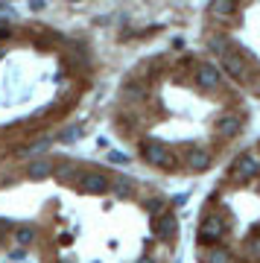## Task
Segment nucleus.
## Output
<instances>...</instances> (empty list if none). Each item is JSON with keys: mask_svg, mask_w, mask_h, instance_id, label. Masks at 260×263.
<instances>
[{"mask_svg": "<svg viewBox=\"0 0 260 263\" xmlns=\"http://www.w3.org/2000/svg\"><path fill=\"white\" fill-rule=\"evenodd\" d=\"M257 94H260V85H257Z\"/></svg>", "mask_w": 260, "mask_h": 263, "instance_id": "obj_20", "label": "nucleus"}, {"mask_svg": "<svg viewBox=\"0 0 260 263\" xmlns=\"http://www.w3.org/2000/svg\"><path fill=\"white\" fill-rule=\"evenodd\" d=\"M129 187H132V184H129V181H117V184H114V190H117V193H120V196H123V193H129Z\"/></svg>", "mask_w": 260, "mask_h": 263, "instance_id": "obj_17", "label": "nucleus"}, {"mask_svg": "<svg viewBox=\"0 0 260 263\" xmlns=\"http://www.w3.org/2000/svg\"><path fill=\"white\" fill-rule=\"evenodd\" d=\"M3 35H9V27H3V24H0V38Z\"/></svg>", "mask_w": 260, "mask_h": 263, "instance_id": "obj_19", "label": "nucleus"}, {"mask_svg": "<svg viewBox=\"0 0 260 263\" xmlns=\"http://www.w3.org/2000/svg\"><path fill=\"white\" fill-rule=\"evenodd\" d=\"M243 129V120L237 114H225L222 120H216V135L219 138H234V135H240Z\"/></svg>", "mask_w": 260, "mask_h": 263, "instance_id": "obj_5", "label": "nucleus"}, {"mask_svg": "<svg viewBox=\"0 0 260 263\" xmlns=\"http://www.w3.org/2000/svg\"><path fill=\"white\" fill-rule=\"evenodd\" d=\"M15 240H18L21 246H27V243H32V231H29V228H21L18 234H15Z\"/></svg>", "mask_w": 260, "mask_h": 263, "instance_id": "obj_13", "label": "nucleus"}, {"mask_svg": "<svg viewBox=\"0 0 260 263\" xmlns=\"http://www.w3.org/2000/svg\"><path fill=\"white\" fill-rule=\"evenodd\" d=\"M219 70H225V73L234 76V79H240V73H243L240 56H237V53H231V50H225V53H222V67H219Z\"/></svg>", "mask_w": 260, "mask_h": 263, "instance_id": "obj_7", "label": "nucleus"}, {"mask_svg": "<svg viewBox=\"0 0 260 263\" xmlns=\"http://www.w3.org/2000/svg\"><path fill=\"white\" fill-rule=\"evenodd\" d=\"M155 234L161 237V240H173V237L178 234V222L173 214H164V219H161L158 226H155Z\"/></svg>", "mask_w": 260, "mask_h": 263, "instance_id": "obj_8", "label": "nucleus"}, {"mask_svg": "<svg viewBox=\"0 0 260 263\" xmlns=\"http://www.w3.org/2000/svg\"><path fill=\"white\" fill-rule=\"evenodd\" d=\"M108 161H114V164H126V161H129V155H126V152H112V155H108Z\"/></svg>", "mask_w": 260, "mask_h": 263, "instance_id": "obj_14", "label": "nucleus"}, {"mask_svg": "<svg viewBox=\"0 0 260 263\" xmlns=\"http://www.w3.org/2000/svg\"><path fill=\"white\" fill-rule=\"evenodd\" d=\"M219 82H222V70L216 65H199L196 67V85H199V88L214 91V88H219Z\"/></svg>", "mask_w": 260, "mask_h": 263, "instance_id": "obj_2", "label": "nucleus"}, {"mask_svg": "<svg viewBox=\"0 0 260 263\" xmlns=\"http://www.w3.org/2000/svg\"><path fill=\"white\" fill-rule=\"evenodd\" d=\"M41 149H47V141H38L35 146H29V149H24V155H35V152H41Z\"/></svg>", "mask_w": 260, "mask_h": 263, "instance_id": "obj_16", "label": "nucleus"}, {"mask_svg": "<svg viewBox=\"0 0 260 263\" xmlns=\"http://www.w3.org/2000/svg\"><path fill=\"white\" fill-rule=\"evenodd\" d=\"M140 152H143V158H146L152 167H164L167 170L170 164H173V155H170V149L161 141H146Z\"/></svg>", "mask_w": 260, "mask_h": 263, "instance_id": "obj_1", "label": "nucleus"}, {"mask_svg": "<svg viewBox=\"0 0 260 263\" xmlns=\"http://www.w3.org/2000/svg\"><path fill=\"white\" fill-rule=\"evenodd\" d=\"M225 234V222L219 219L216 214H211L208 219L202 222V228H199V240H202L205 246H211V243H216L219 237Z\"/></svg>", "mask_w": 260, "mask_h": 263, "instance_id": "obj_3", "label": "nucleus"}, {"mask_svg": "<svg viewBox=\"0 0 260 263\" xmlns=\"http://www.w3.org/2000/svg\"><path fill=\"white\" fill-rule=\"evenodd\" d=\"M211 15H214L216 21H225L234 15V0H214L211 3Z\"/></svg>", "mask_w": 260, "mask_h": 263, "instance_id": "obj_10", "label": "nucleus"}, {"mask_svg": "<svg viewBox=\"0 0 260 263\" xmlns=\"http://www.w3.org/2000/svg\"><path fill=\"white\" fill-rule=\"evenodd\" d=\"M53 173V164L50 161H35V164H29V179H47Z\"/></svg>", "mask_w": 260, "mask_h": 263, "instance_id": "obj_11", "label": "nucleus"}, {"mask_svg": "<svg viewBox=\"0 0 260 263\" xmlns=\"http://www.w3.org/2000/svg\"><path fill=\"white\" fill-rule=\"evenodd\" d=\"M211 47L219 50V53H225V47H231V41H228L225 35H214V38H211Z\"/></svg>", "mask_w": 260, "mask_h": 263, "instance_id": "obj_12", "label": "nucleus"}, {"mask_svg": "<svg viewBox=\"0 0 260 263\" xmlns=\"http://www.w3.org/2000/svg\"><path fill=\"white\" fill-rule=\"evenodd\" d=\"M29 6L32 9H44V0H29Z\"/></svg>", "mask_w": 260, "mask_h": 263, "instance_id": "obj_18", "label": "nucleus"}, {"mask_svg": "<svg viewBox=\"0 0 260 263\" xmlns=\"http://www.w3.org/2000/svg\"><path fill=\"white\" fill-rule=\"evenodd\" d=\"M228 257H231V254L225 252V249H214V252H211V260H228Z\"/></svg>", "mask_w": 260, "mask_h": 263, "instance_id": "obj_15", "label": "nucleus"}, {"mask_svg": "<svg viewBox=\"0 0 260 263\" xmlns=\"http://www.w3.org/2000/svg\"><path fill=\"white\" fill-rule=\"evenodd\" d=\"M79 190H85V193H105L108 190V179L102 173H85L79 179Z\"/></svg>", "mask_w": 260, "mask_h": 263, "instance_id": "obj_4", "label": "nucleus"}, {"mask_svg": "<svg viewBox=\"0 0 260 263\" xmlns=\"http://www.w3.org/2000/svg\"><path fill=\"white\" fill-rule=\"evenodd\" d=\"M187 164H190V170H196V173H205V170L211 167V155L205 149H193L190 158H187Z\"/></svg>", "mask_w": 260, "mask_h": 263, "instance_id": "obj_9", "label": "nucleus"}, {"mask_svg": "<svg viewBox=\"0 0 260 263\" xmlns=\"http://www.w3.org/2000/svg\"><path fill=\"white\" fill-rule=\"evenodd\" d=\"M257 170H260V161L254 158V155H243V158L237 161V179L251 181L254 176H257Z\"/></svg>", "mask_w": 260, "mask_h": 263, "instance_id": "obj_6", "label": "nucleus"}]
</instances>
